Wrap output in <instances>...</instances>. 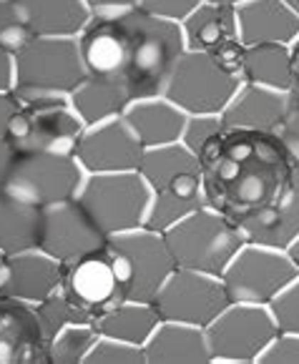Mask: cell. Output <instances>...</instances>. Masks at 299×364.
I'll return each mask as SVG.
<instances>
[{
    "mask_svg": "<svg viewBox=\"0 0 299 364\" xmlns=\"http://www.w3.org/2000/svg\"><path fill=\"white\" fill-rule=\"evenodd\" d=\"M299 168L289 161L277 134L226 129L224 139L201 159L206 206L231 221L274 204L284 196Z\"/></svg>",
    "mask_w": 299,
    "mask_h": 364,
    "instance_id": "6da1fadb",
    "label": "cell"
},
{
    "mask_svg": "<svg viewBox=\"0 0 299 364\" xmlns=\"http://www.w3.org/2000/svg\"><path fill=\"white\" fill-rule=\"evenodd\" d=\"M121 21L128 43L123 83L128 86L134 101L161 96L171 70L187 53L182 23L149 16L141 8L121 11Z\"/></svg>",
    "mask_w": 299,
    "mask_h": 364,
    "instance_id": "7a4b0ae2",
    "label": "cell"
},
{
    "mask_svg": "<svg viewBox=\"0 0 299 364\" xmlns=\"http://www.w3.org/2000/svg\"><path fill=\"white\" fill-rule=\"evenodd\" d=\"M164 236L179 269H192L219 279L246 244L239 224L211 206H201L164 231Z\"/></svg>",
    "mask_w": 299,
    "mask_h": 364,
    "instance_id": "3957f363",
    "label": "cell"
},
{
    "mask_svg": "<svg viewBox=\"0 0 299 364\" xmlns=\"http://www.w3.org/2000/svg\"><path fill=\"white\" fill-rule=\"evenodd\" d=\"M85 65L80 60L75 38H33L16 53L18 101L26 98H68L85 80Z\"/></svg>",
    "mask_w": 299,
    "mask_h": 364,
    "instance_id": "277c9868",
    "label": "cell"
},
{
    "mask_svg": "<svg viewBox=\"0 0 299 364\" xmlns=\"http://www.w3.org/2000/svg\"><path fill=\"white\" fill-rule=\"evenodd\" d=\"M106 254L121 279L126 301H154L166 279L177 272L166 236L146 226L108 236Z\"/></svg>",
    "mask_w": 299,
    "mask_h": 364,
    "instance_id": "5b68a950",
    "label": "cell"
},
{
    "mask_svg": "<svg viewBox=\"0 0 299 364\" xmlns=\"http://www.w3.org/2000/svg\"><path fill=\"white\" fill-rule=\"evenodd\" d=\"M85 124L73 111L68 98H26L18 106L6 141L18 156L65 154L75 156Z\"/></svg>",
    "mask_w": 299,
    "mask_h": 364,
    "instance_id": "8992f818",
    "label": "cell"
},
{
    "mask_svg": "<svg viewBox=\"0 0 299 364\" xmlns=\"http://www.w3.org/2000/svg\"><path fill=\"white\" fill-rule=\"evenodd\" d=\"M241 83V75L219 58L187 50L171 70L161 96L187 116H221Z\"/></svg>",
    "mask_w": 299,
    "mask_h": 364,
    "instance_id": "52a82bcc",
    "label": "cell"
},
{
    "mask_svg": "<svg viewBox=\"0 0 299 364\" xmlns=\"http://www.w3.org/2000/svg\"><path fill=\"white\" fill-rule=\"evenodd\" d=\"M78 201L103 234L113 236L144 226L151 188L139 171L85 173Z\"/></svg>",
    "mask_w": 299,
    "mask_h": 364,
    "instance_id": "ba28073f",
    "label": "cell"
},
{
    "mask_svg": "<svg viewBox=\"0 0 299 364\" xmlns=\"http://www.w3.org/2000/svg\"><path fill=\"white\" fill-rule=\"evenodd\" d=\"M297 277L299 272L287 252L244 244L221 274V284L231 304L269 306Z\"/></svg>",
    "mask_w": 299,
    "mask_h": 364,
    "instance_id": "9c48e42d",
    "label": "cell"
},
{
    "mask_svg": "<svg viewBox=\"0 0 299 364\" xmlns=\"http://www.w3.org/2000/svg\"><path fill=\"white\" fill-rule=\"evenodd\" d=\"M204 332L214 364H259L279 329L269 306L229 304Z\"/></svg>",
    "mask_w": 299,
    "mask_h": 364,
    "instance_id": "30bf717a",
    "label": "cell"
},
{
    "mask_svg": "<svg viewBox=\"0 0 299 364\" xmlns=\"http://www.w3.org/2000/svg\"><path fill=\"white\" fill-rule=\"evenodd\" d=\"M85 171L75 156L65 154H26L18 156L8 176L6 191L38 209L78 198Z\"/></svg>",
    "mask_w": 299,
    "mask_h": 364,
    "instance_id": "8fae6325",
    "label": "cell"
},
{
    "mask_svg": "<svg viewBox=\"0 0 299 364\" xmlns=\"http://www.w3.org/2000/svg\"><path fill=\"white\" fill-rule=\"evenodd\" d=\"M229 304L231 301L219 277L179 267L154 299L161 321H179L201 329H206Z\"/></svg>",
    "mask_w": 299,
    "mask_h": 364,
    "instance_id": "7c38bea8",
    "label": "cell"
},
{
    "mask_svg": "<svg viewBox=\"0 0 299 364\" xmlns=\"http://www.w3.org/2000/svg\"><path fill=\"white\" fill-rule=\"evenodd\" d=\"M108 236L80 206L78 198L43 209L38 249L61 264H73L106 249Z\"/></svg>",
    "mask_w": 299,
    "mask_h": 364,
    "instance_id": "4fadbf2b",
    "label": "cell"
},
{
    "mask_svg": "<svg viewBox=\"0 0 299 364\" xmlns=\"http://www.w3.org/2000/svg\"><path fill=\"white\" fill-rule=\"evenodd\" d=\"M61 291L93 321L121 301H126L121 279H118L106 249L73 264H63Z\"/></svg>",
    "mask_w": 299,
    "mask_h": 364,
    "instance_id": "5bb4252c",
    "label": "cell"
},
{
    "mask_svg": "<svg viewBox=\"0 0 299 364\" xmlns=\"http://www.w3.org/2000/svg\"><path fill=\"white\" fill-rule=\"evenodd\" d=\"M182 31L184 41H187V50L214 55V58H219L221 63L239 73L244 43H241L239 36L236 8L204 0L201 6L182 23Z\"/></svg>",
    "mask_w": 299,
    "mask_h": 364,
    "instance_id": "9a60e30c",
    "label": "cell"
},
{
    "mask_svg": "<svg viewBox=\"0 0 299 364\" xmlns=\"http://www.w3.org/2000/svg\"><path fill=\"white\" fill-rule=\"evenodd\" d=\"M144 146L121 118L106 124L88 126L75 149V159L85 173H118L139 171Z\"/></svg>",
    "mask_w": 299,
    "mask_h": 364,
    "instance_id": "2e32d148",
    "label": "cell"
},
{
    "mask_svg": "<svg viewBox=\"0 0 299 364\" xmlns=\"http://www.w3.org/2000/svg\"><path fill=\"white\" fill-rule=\"evenodd\" d=\"M78 50L88 75H111L123 78L126 68V28L121 21V11L93 13L88 26L80 31Z\"/></svg>",
    "mask_w": 299,
    "mask_h": 364,
    "instance_id": "e0dca14e",
    "label": "cell"
},
{
    "mask_svg": "<svg viewBox=\"0 0 299 364\" xmlns=\"http://www.w3.org/2000/svg\"><path fill=\"white\" fill-rule=\"evenodd\" d=\"M0 364H46L36 304L0 296Z\"/></svg>",
    "mask_w": 299,
    "mask_h": 364,
    "instance_id": "ac0fdd59",
    "label": "cell"
},
{
    "mask_svg": "<svg viewBox=\"0 0 299 364\" xmlns=\"http://www.w3.org/2000/svg\"><path fill=\"white\" fill-rule=\"evenodd\" d=\"M61 282H63V264L41 249H28V252L8 257L0 296L38 304L53 291H58Z\"/></svg>",
    "mask_w": 299,
    "mask_h": 364,
    "instance_id": "d6986e66",
    "label": "cell"
},
{
    "mask_svg": "<svg viewBox=\"0 0 299 364\" xmlns=\"http://www.w3.org/2000/svg\"><path fill=\"white\" fill-rule=\"evenodd\" d=\"M289 108H292L289 93L254 86V83H241L229 106L221 111V121L226 129L277 134Z\"/></svg>",
    "mask_w": 299,
    "mask_h": 364,
    "instance_id": "ffe728a7",
    "label": "cell"
},
{
    "mask_svg": "<svg viewBox=\"0 0 299 364\" xmlns=\"http://www.w3.org/2000/svg\"><path fill=\"white\" fill-rule=\"evenodd\" d=\"M236 224H239L246 244L287 252L299 239V173L292 186L284 191V196H279L274 204L244 216Z\"/></svg>",
    "mask_w": 299,
    "mask_h": 364,
    "instance_id": "44dd1931",
    "label": "cell"
},
{
    "mask_svg": "<svg viewBox=\"0 0 299 364\" xmlns=\"http://www.w3.org/2000/svg\"><path fill=\"white\" fill-rule=\"evenodd\" d=\"M239 36L244 46L284 43L299 36V13L287 0H249L236 8Z\"/></svg>",
    "mask_w": 299,
    "mask_h": 364,
    "instance_id": "7402d4cb",
    "label": "cell"
},
{
    "mask_svg": "<svg viewBox=\"0 0 299 364\" xmlns=\"http://www.w3.org/2000/svg\"><path fill=\"white\" fill-rule=\"evenodd\" d=\"M187 113L164 96L141 98L134 101L123 113V121L128 129L134 131L139 144L144 149H156V146L179 144L187 126Z\"/></svg>",
    "mask_w": 299,
    "mask_h": 364,
    "instance_id": "603a6c76",
    "label": "cell"
},
{
    "mask_svg": "<svg viewBox=\"0 0 299 364\" xmlns=\"http://www.w3.org/2000/svg\"><path fill=\"white\" fill-rule=\"evenodd\" d=\"M33 38H78L93 11L85 0H16Z\"/></svg>",
    "mask_w": 299,
    "mask_h": 364,
    "instance_id": "cb8c5ba5",
    "label": "cell"
},
{
    "mask_svg": "<svg viewBox=\"0 0 299 364\" xmlns=\"http://www.w3.org/2000/svg\"><path fill=\"white\" fill-rule=\"evenodd\" d=\"M73 111L88 126H98L121 118L126 108L134 103V96L123 83V78L111 75H85V80L68 96Z\"/></svg>",
    "mask_w": 299,
    "mask_h": 364,
    "instance_id": "d4e9b609",
    "label": "cell"
},
{
    "mask_svg": "<svg viewBox=\"0 0 299 364\" xmlns=\"http://www.w3.org/2000/svg\"><path fill=\"white\" fill-rule=\"evenodd\" d=\"M144 352L146 364H214L206 332L179 321H161Z\"/></svg>",
    "mask_w": 299,
    "mask_h": 364,
    "instance_id": "484cf974",
    "label": "cell"
},
{
    "mask_svg": "<svg viewBox=\"0 0 299 364\" xmlns=\"http://www.w3.org/2000/svg\"><path fill=\"white\" fill-rule=\"evenodd\" d=\"M201 206H206L201 173H199V176L179 178V181L169 183V186L151 191V201H149L144 226L164 234L171 226H177L179 221L192 216L194 211H199Z\"/></svg>",
    "mask_w": 299,
    "mask_h": 364,
    "instance_id": "4316f807",
    "label": "cell"
},
{
    "mask_svg": "<svg viewBox=\"0 0 299 364\" xmlns=\"http://www.w3.org/2000/svg\"><path fill=\"white\" fill-rule=\"evenodd\" d=\"M239 75L244 83L292 93L294 73H292V58H289V46L284 43L244 46Z\"/></svg>",
    "mask_w": 299,
    "mask_h": 364,
    "instance_id": "83f0119b",
    "label": "cell"
},
{
    "mask_svg": "<svg viewBox=\"0 0 299 364\" xmlns=\"http://www.w3.org/2000/svg\"><path fill=\"white\" fill-rule=\"evenodd\" d=\"M43 209L0 188V252L6 257L38 249Z\"/></svg>",
    "mask_w": 299,
    "mask_h": 364,
    "instance_id": "f1b7e54d",
    "label": "cell"
},
{
    "mask_svg": "<svg viewBox=\"0 0 299 364\" xmlns=\"http://www.w3.org/2000/svg\"><path fill=\"white\" fill-rule=\"evenodd\" d=\"M96 329L101 337L121 339V342L146 347L154 332L159 329L161 316L156 311L154 301H121L118 306L108 309L96 321Z\"/></svg>",
    "mask_w": 299,
    "mask_h": 364,
    "instance_id": "f546056e",
    "label": "cell"
},
{
    "mask_svg": "<svg viewBox=\"0 0 299 364\" xmlns=\"http://www.w3.org/2000/svg\"><path fill=\"white\" fill-rule=\"evenodd\" d=\"M139 173L144 176V181L149 183L151 191H156V188L169 186V183L179 181V178L199 176V173H201V164H199L196 156L179 141V144L144 149Z\"/></svg>",
    "mask_w": 299,
    "mask_h": 364,
    "instance_id": "4dcf8cb0",
    "label": "cell"
},
{
    "mask_svg": "<svg viewBox=\"0 0 299 364\" xmlns=\"http://www.w3.org/2000/svg\"><path fill=\"white\" fill-rule=\"evenodd\" d=\"M98 329L93 321L70 324L46 342V364H85L91 349L98 342Z\"/></svg>",
    "mask_w": 299,
    "mask_h": 364,
    "instance_id": "1f68e13d",
    "label": "cell"
},
{
    "mask_svg": "<svg viewBox=\"0 0 299 364\" xmlns=\"http://www.w3.org/2000/svg\"><path fill=\"white\" fill-rule=\"evenodd\" d=\"M36 314H38V324H41V332L48 342L51 337L61 332V329L70 327V324H83V321H93L88 314L78 309L63 291H53L51 296H46L43 301L36 304Z\"/></svg>",
    "mask_w": 299,
    "mask_h": 364,
    "instance_id": "d6a6232c",
    "label": "cell"
},
{
    "mask_svg": "<svg viewBox=\"0 0 299 364\" xmlns=\"http://www.w3.org/2000/svg\"><path fill=\"white\" fill-rule=\"evenodd\" d=\"M224 134H226V126L221 121V116H189L182 134V144L201 164L204 156L211 154L214 146L224 139Z\"/></svg>",
    "mask_w": 299,
    "mask_h": 364,
    "instance_id": "836d02e7",
    "label": "cell"
},
{
    "mask_svg": "<svg viewBox=\"0 0 299 364\" xmlns=\"http://www.w3.org/2000/svg\"><path fill=\"white\" fill-rule=\"evenodd\" d=\"M31 41L33 36L23 23L16 0H0V48L16 55Z\"/></svg>",
    "mask_w": 299,
    "mask_h": 364,
    "instance_id": "e575fe53",
    "label": "cell"
},
{
    "mask_svg": "<svg viewBox=\"0 0 299 364\" xmlns=\"http://www.w3.org/2000/svg\"><path fill=\"white\" fill-rule=\"evenodd\" d=\"M85 364H146V352L144 347L121 342V339L98 337Z\"/></svg>",
    "mask_w": 299,
    "mask_h": 364,
    "instance_id": "d590c367",
    "label": "cell"
},
{
    "mask_svg": "<svg viewBox=\"0 0 299 364\" xmlns=\"http://www.w3.org/2000/svg\"><path fill=\"white\" fill-rule=\"evenodd\" d=\"M279 332L299 334V277L269 304Z\"/></svg>",
    "mask_w": 299,
    "mask_h": 364,
    "instance_id": "8d00e7d4",
    "label": "cell"
},
{
    "mask_svg": "<svg viewBox=\"0 0 299 364\" xmlns=\"http://www.w3.org/2000/svg\"><path fill=\"white\" fill-rule=\"evenodd\" d=\"M204 0H139V8L149 16L164 18V21L184 23Z\"/></svg>",
    "mask_w": 299,
    "mask_h": 364,
    "instance_id": "74e56055",
    "label": "cell"
},
{
    "mask_svg": "<svg viewBox=\"0 0 299 364\" xmlns=\"http://www.w3.org/2000/svg\"><path fill=\"white\" fill-rule=\"evenodd\" d=\"M259 364H299V334L279 332L259 357Z\"/></svg>",
    "mask_w": 299,
    "mask_h": 364,
    "instance_id": "f35d334b",
    "label": "cell"
},
{
    "mask_svg": "<svg viewBox=\"0 0 299 364\" xmlns=\"http://www.w3.org/2000/svg\"><path fill=\"white\" fill-rule=\"evenodd\" d=\"M277 139L282 141L289 161L299 168V106H294L292 103L289 113L284 116L282 126L277 129Z\"/></svg>",
    "mask_w": 299,
    "mask_h": 364,
    "instance_id": "ab89813d",
    "label": "cell"
},
{
    "mask_svg": "<svg viewBox=\"0 0 299 364\" xmlns=\"http://www.w3.org/2000/svg\"><path fill=\"white\" fill-rule=\"evenodd\" d=\"M18 106H21V101H18L16 93H13V91H0V139H6L8 126H11Z\"/></svg>",
    "mask_w": 299,
    "mask_h": 364,
    "instance_id": "60d3db41",
    "label": "cell"
},
{
    "mask_svg": "<svg viewBox=\"0 0 299 364\" xmlns=\"http://www.w3.org/2000/svg\"><path fill=\"white\" fill-rule=\"evenodd\" d=\"M16 83V55L0 48V91H13Z\"/></svg>",
    "mask_w": 299,
    "mask_h": 364,
    "instance_id": "b9f144b4",
    "label": "cell"
},
{
    "mask_svg": "<svg viewBox=\"0 0 299 364\" xmlns=\"http://www.w3.org/2000/svg\"><path fill=\"white\" fill-rule=\"evenodd\" d=\"M18 154L6 139H0V188H6L8 176H11L13 166H16Z\"/></svg>",
    "mask_w": 299,
    "mask_h": 364,
    "instance_id": "7bdbcfd3",
    "label": "cell"
},
{
    "mask_svg": "<svg viewBox=\"0 0 299 364\" xmlns=\"http://www.w3.org/2000/svg\"><path fill=\"white\" fill-rule=\"evenodd\" d=\"M93 13H116V11H131L139 8V0H85Z\"/></svg>",
    "mask_w": 299,
    "mask_h": 364,
    "instance_id": "ee69618b",
    "label": "cell"
},
{
    "mask_svg": "<svg viewBox=\"0 0 299 364\" xmlns=\"http://www.w3.org/2000/svg\"><path fill=\"white\" fill-rule=\"evenodd\" d=\"M289 58H292V73H294V88L299 93V36L289 43Z\"/></svg>",
    "mask_w": 299,
    "mask_h": 364,
    "instance_id": "f6af8a7d",
    "label": "cell"
},
{
    "mask_svg": "<svg viewBox=\"0 0 299 364\" xmlns=\"http://www.w3.org/2000/svg\"><path fill=\"white\" fill-rule=\"evenodd\" d=\"M287 254H289V259H292V262H294V267H297V272H299V239L294 241L292 247L287 249Z\"/></svg>",
    "mask_w": 299,
    "mask_h": 364,
    "instance_id": "bcb514c9",
    "label": "cell"
},
{
    "mask_svg": "<svg viewBox=\"0 0 299 364\" xmlns=\"http://www.w3.org/2000/svg\"><path fill=\"white\" fill-rule=\"evenodd\" d=\"M209 3H219V6H231V8H239V6H244V3H249V0H209Z\"/></svg>",
    "mask_w": 299,
    "mask_h": 364,
    "instance_id": "7dc6e473",
    "label": "cell"
},
{
    "mask_svg": "<svg viewBox=\"0 0 299 364\" xmlns=\"http://www.w3.org/2000/svg\"><path fill=\"white\" fill-rule=\"evenodd\" d=\"M6 264H8V257L0 252V284H3V277H6Z\"/></svg>",
    "mask_w": 299,
    "mask_h": 364,
    "instance_id": "c3c4849f",
    "label": "cell"
},
{
    "mask_svg": "<svg viewBox=\"0 0 299 364\" xmlns=\"http://www.w3.org/2000/svg\"><path fill=\"white\" fill-rule=\"evenodd\" d=\"M289 98H292V103H294V106H299V93H297V91H292V93H289Z\"/></svg>",
    "mask_w": 299,
    "mask_h": 364,
    "instance_id": "681fc988",
    "label": "cell"
},
{
    "mask_svg": "<svg viewBox=\"0 0 299 364\" xmlns=\"http://www.w3.org/2000/svg\"><path fill=\"white\" fill-rule=\"evenodd\" d=\"M287 3H289V6H292V8H294V11H297V13H299V0H287Z\"/></svg>",
    "mask_w": 299,
    "mask_h": 364,
    "instance_id": "f907efd6",
    "label": "cell"
}]
</instances>
